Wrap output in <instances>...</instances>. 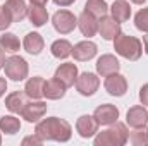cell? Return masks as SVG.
Masks as SVG:
<instances>
[{"mask_svg": "<svg viewBox=\"0 0 148 146\" xmlns=\"http://www.w3.org/2000/svg\"><path fill=\"white\" fill-rule=\"evenodd\" d=\"M127 141L133 146H148V127H134V131L129 132Z\"/></svg>", "mask_w": 148, "mask_h": 146, "instance_id": "27", "label": "cell"}, {"mask_svg": "<svg viewBox=\"0 0 148 146\" xmlns=\"http://www.w3.org/2000/svg\"><path fill=\"white\" fill-rule=\"evenodd\" d=\"M43 143V139L38 136V134H33V136H28V138H24L23 139V145L26 146V145H35V146H40Z\"/></svg>", "mask_w": 148, "mask_h": 146, "instance_id": "31", "label": "cell"}, {"mask_svg": "<svg viewBox=\"0 0 148 146\" xmlns=\"http://www.w3.org/2000/svg\"><path fill=\"white\" fill-rule=\"evenodd\" d=\"M109 10L112 12V17H114L117 23H126V21H129V17H131V5H129V2H126V0H115Z\"/></svg>", "mask_w": 148, "mask_h": 146, "instance_id": "21", "label": "cell"}, {"mask_svg": "<svg viewBox=\"0 0 148 146\" xmlns=\"http://www.w3.org/2000/svg\"><path fill=\"white\" fill-rule=\"evenodd\" d=\"M43 86H45V79L41 76H35V77H29L26 81V86H24V93L28 95L29 100H40L43 96Z\"/></svg>", "mask_w": 148, "mask_h": 146, "instance_id": "20", "label": "cell"}, {"mask_svg": "<svg viewBox=\"0 0 148 146\" xmlns=\"http://www.w3.org/2000/svg\"><path fill=\"white\" fill-rule=\"evenodd\" d=\"M52 24L57 33L60 35H69L73 33L74 28L77 26V17L71 10H57L52 17Z\"/></svg>", "mask_w": 148, "mask_h": 146, "instance_id": "5", "label": "cell"}, {"mask_svg": "<svg viewBox=\"0 0 148 146\" xmlns=\"http://www.w3.org/2000/svg\"><path fill=\"white\" fill-rule=\"evenodd\" d=\"M134 26H136V29H140L143 33H148V7L141 9L134 16Z\"/></svg>", "mask_w": 148, "mask_h": 146, "instance_id": "29", "label": "cell"}, {"mask_svg": "<svg viewBox=\"0 0 148 146\" xmlns=\"http://www.w3.org/2000/svg\"><path fill=\"white\" fill-rule=\"evenodd\" d=\"M50 52H52V55H53L55 59L64 60V59H67L69 55H73V45H71V41H67V40H55V41L52 43V46H50Z\"/></svg>", "mask_w": 148, "mask_h": 146, "instance_id": "24", "label": "cell"}, {"mask_svg": "<svg viewBox=\"0 0 148 146\" xmlns=\"http://www.w3.org/2000/svg\"><path fill=\"white\" fill-rule=\"evenodd\" d=\"M98 33L103 40H114L117 35H121V23H117L112 16H103L98 21Z\"/></svg>", "mask_w": 148, "mask_h": 146, "instance_id": "13", "label": "cell"}, {"mask_svg": "<svg viewBox=\"0 0 148 146\" xmlns=\"http://www.w3.org/2000/svg\"><path fill=\"white\" fill-rule=\"evenodd\" d=\"M140 102H141V105L148 107V83L143 84L141 89H140Z\"/></svg>", "mask_w": 148, "mask_h": 146, "instance_id": "32", "label": "cell"}, {"mask_svg": "<svg viewBox=\"0 0 148 146\" xmlns=\"http://www.w3.org/2000/svg\"><path fill=\"white\" fill-rule=\"evenodd\" d=\"M103 86H105V91L109 95H112V96H124L126 91H127V81H126V77L122 74L119 72H114L110 76H107Z\"/></svg>", "mask_w": 148, "mask_h": 146, "instance_id": "7", "label": "cell"}, {"mask_svg": "<svg viewBox=\"0 0 148 146\" xmlns=\"http://www.w3.org/2000/svg\"><path fill=\"white\" fill-rule=\"evenodd\" d=\"M10 24H12V17L9 10L5 9V5H0V31H5Z\"/></svg>", "mask_w": 148, "mask_h": 146, "instance_id": "30", "label": "cell"}, {"mask_svg": "<svg viewBox=\"0 0 148 146\" xmlns=\"http://www.w3.org/2000/svg\"><path fill=\"white\" fill-rule=\"evenodd\" d=\"M98 86H100V79L93 72H83L76 79V89L83 96H93L97 93Z\"/></svg>", "mask_w": 148, "mask_h": 146, "instance_id": "6", "label": "cell"}, {"mask_svg": "<svg viewBox=\"0 0 148 146\" xmlns=\"http://www.w3.org/2000/svg\"><path fill=\"white\" fill-rule=\"evenodd\" d=\"M28 19L31 21L33 26L41 28V26H45L47 21H48V12H47V9H45L43 5H35V3H31V5L28 7Z\"/></svg>", "mask_w": 148, "mask_h": 146, "instance_id": "23", "label": "cell"}, {"mask_svg": "<svg viewBox=\"0 0 148 146\" xmlns=\"http://www.w3.org/2000/svg\"><path fill=\"white\" fill-rule=\"evenodd\" d=\"M5 76L10 77L12 81H23L28 77V72H29V67H28V62L19 57V55H12L5 60Z\"/></svg>", "mask_w": 148, "mask_h": 146, "instance_id": "4", "label": "cell"}, {"mask_svg": "<svg viewBox=\"0 0 148 146\" xmlns=\"http://www.w3.org/2000/svg\"><path fill=\"white\" fill-rule=\"evenodd\" d=\"M66 86L59 81V79H48V81H45V86H43V96L47 98V100H60V98H64V95H66Z\"/></svg>", "mask_w": 148, "mask_h": 146, "instance_id": "18", "label": "cell"}, {"mask_svg": "<svg viewBox=\"0 0 148 146\" xmlns=\"http://www.w3.org/2000/svg\"><path fill=\"white\" fill-rule=\"evenodd\" d=\"M3 5L12 17V23H21L24 17H28V5L24 0H7Z\"/></svg>", "mask_w": 148, "mask_h": 146, "instance_id": "19", "label": "cell"}, {"mask_svg": "<svg viewBox=\"0 0 148 146\" xmlns=\"http://www.w3.org/2000/svg\"><path fill=\"white\" fill-rule=\"evenodd\" d=\"M0 145H2V136H0Z\"/></svg>", "mask_w": 148, "mask_h": 146, "instance_id": "39", "label": "cell"}, {"mask_svg": "<svg viewBox=\"0 0 148 146\" xmlns=\"http://www.w3.org/2000/svg\"><path fill=\"white\" fill-rule=\"evenodd\" d=\"M29 2H31V3H35V5H45L48 0H29Z\"/></svg>", "mask_w": 148, "mask_h": 146, "instance_id": "37", "label": "cell"}, {"mask_svg": "<svg viewBox=\"0 0 148 146\" xmlns=\"http://www.w3.org/2000/svg\"><path fill=\"white\" fill-rule=\"evenodd\" d=\"M26 105H28V95L24 91H14V93L7 95V98H5V107L12 113H17V115L23 113Z\"/></svg>", "mask_w": 148, "mask_h": 146, "instance_id": "17", "label": "cell"}, {"mask_svg": "<svg viewBox=\"0 0 148 146\" xmlns=\"http://www.w3.org/2000/svg\"><path fill=\"white\" fill-rule=\"evenodd\" d=\"M23 46H24V50H26L28 53H31V55H40L41 50H43V46H45V41H43V38H41L40 33H28V35L24 36Z\"/></svg>", "mask_w": 148, "mask_h": 146, "instance_id": "22", "label": "cell"}, {"mask_svg": "<svg viewBox=\"0 0 148 146\" xmlns=\"http://www.w3.org/2000/svg\"><path fill=\"white\" fill-rule=\"evenodd\" d=\"M129 131L126 124L122 122H114L109 126V129L98 132L95 136V146H122L127 143Z\"/></svg>", "mask_w": 148, "mask_h": 146, "instance_id": "2", "label": "cell"}, {"mask_svg": "<svg viewBox=\"0 0 148 146\" xmlns=\"http://www.w3.org/2000/svg\"><path fill=\"white\" fill-rule=\"evenodd\" d=\"M109 9H110V7L107 5L105 0H86V3H84V10L90 12L91 16H95L97 19L107 16Z\"/></svg>", "mask_w": 148, "mask_h": 146, "instance_id": "25", "label": "cell"}, {"mask_svg": "<svg viewBox=\"0 0 148 146\" xmlns=\"http://www.w3.org/2000/svg\"><path fill=\"white\" fill-rule=\"evenodd\" d=\"M77 67L76 64H71V62H66V64H60L55 71V79H59L66 88H71L76 84V79H77Z\"/></svg>", "mask_w": 148, "mask_h": 146, "instance_id": "10", "label": "cell"}, {"mask_svg": "<svg viewBox=\"0 0 148 146\" xmlns=\"http://www.w3.org/2000/svg\"><path fill=\"white\" fill-rule=\"evenodd\" d=\"M5 91H7V81L5 77H0V98L5 95Z\"/></svg>", "mask_w": 148, "mask_h": 146, "instance_id": "34", "label": "cell"}, {"mask_svg": "<svg viewBox=\"0 0 148 146\" xmlns=\"http://www.w3.org/2000/svg\"><path fill=\"white\" fill-rule=\"evenodd\" d=\"M47 113V103L41 100H31L28 102V105L23 110V119L29 124H36L40 119H43V115Z\"/></svg>", "mask_w": 148, "mask_h": 146, "instance_id": "9", "label": "cell"}, {"mask_svg": "<svg viewBox=\"0 0 148 146\" xmlns=\"http://www.w3.org/2000/svg\"><path fill=\"white\" fill-rule=\"evenodd\" d=\"M98 48L93 41L90 40H84V41H79L73 46V57L77 62H86V60H91L95 55H97Z\"/></svg>", "mask_w": 148, "mask_h": 146, "instance_id": "11", "label": "cell"}, {"mask_svg": "<svg viewBox=\"0 0 148 146\" xmlns=\"http://www.w3.org/2000/svg\"><path fill=\"white\" fill-rule=\"evenodd\" d=\"M5 60H7V59H5V52H3L2 46H0V69L5 65Z\"/></svg>", "mask_w": 148, "mask_h": 146, "instance_id": "35", "label": "cell"}, {"mask_svg": "<svg viewBox=\"0 0 148 146\" xmlns=\"http://www.w3.org/2000/svg\"><path fill=\"white\" fill-rule=\"evenodd\" d=\"M143 50L148 55V33H147V36H143Z\"/></svg>", "mask_w": 148, "mask_h": 146, "instance_id": "36", "label": "cell"}, {"mask_svg": "<svg viewBox=\"0 0 148 146\" xmlns=\"http://www.w3.org/2000/svg\"><path fill=\"white\" fill-rule=\"evenodd\" d=\"M131 2H133V3H136V5H143L147 0H131Z\"/></svg>", "mask_w": 148, "mask_h": 146, "instance_id": "38", "label": "cell"}, {"mask_svg": "<svg viewBox=\"0 0 148 146\" xmlns=\"http://www.w3.org/2000/svg\"><path fill=\"white\" fill-rule=\"evenodd\" d=\"M21 129V120L16 117V115H3L0 117V131L12 136L16 132H19Z\"/></svg>", "mask_w": 148, "mask_h": 146, "instance_id": "26", "label": "cell"}, {"mask_svg": "<svg viewBox=\"0 0 148 146\" xmlns=\"http://www.w3.org/2000/svg\"><path fill=\"white\" fill-rule=\"evenodd\" d=\"M35 134H38L43 141H57V143H67L73 136V127L67 120L59 117H48L43 120H38L35 127Z\"/></svg>", "mask_w": 148, "mask_h": 146, "instance_id": "1", "label": "cell"}, {"mask_svg": "<svg viewBox=\"0 0 148 146\" xmlns=\"http://www.w3.org/2000/svg\"><path fill=\"white\" fill-rule=\"evenodd\" d=\"M93 117L97 119L98 126H110L114 122H117V119H119V108L112 103H103L95 108Z\"/></svg>", "mask_w": 148, "mask_h": 146, "instance_id": "8", "label": "cell"}, {"mask_svg": "<svg viewBox=\"0 0 148 146\" xmlns=\"http://www.w3.org/2000/svg\"><path fill=\"white\" fill-rule=\"evenodd\" d=\"M148 122V112L145 108V105H136V107H131L126 113V124L129 127H143L147 126Z\"/></svg>", "mask_w": 148, "mask_h": 146, "instance_id": "16", "label": "cell"}, {"mask_svg": "<svg viewBox=\"0 0 148 146\" xmlns=\"http://www.w3.org/2000/svg\"><path fill=\"white\" fill-rule=\"evenodd\" d=\"M76 131L81 138L88 139L98 132V122L93 115H81L76 122Z\"/></svg>", "mask_w": 148, "mask_h": 146, "instance_id": "12", "label": "cell"}, {"mask_svg": "<svg viewBox=\"0 0 148 146\" xmlns=\"http://www.w3.org/2000/svg\"><path fill=\"white\" fill-rule=\"evenodd\" d=\"M77 28H79V31L83 33V36L91 38L98 33V21H97L95 16H91L90 12L83 10L81 16L77 17Z\"/></svg>", "mask_w": 148, "mask_h": 146, "instance_id": "14", "label": "cell"}, {"mask_svg": "<svg viewBox=\"0 0 148 146\" xmlns=\"http://www.w3.org/2000/svg\"><path fill=\"white\" fill-rule=\"evenodd\" d=\"M0 46H2V50H5V52L16 53V52L21 48V41H19V38L16 36L14 33H3V35L0 36Z\"/></svg>", "mask_w": 148, "mask_h": 146, "instance_id": "28", "label": "cell"}, {"mask_svg": "<svg viewBox=\"0 0 148 146\" xmlns=\"http://www.w3.org/2000/svg\"><path fill=\"white\" fill-rule=\"evenodd\" d=\"M55 2V5H59V7H69V5H73L76 0H53Z\"/></svg>", "mask_w": 148, "mask_h": 146, "instance_id": "33", "label": "cell"}, {"mask_svg": "<svg viewBox=\"0 0 148 146\" xmlns=\"http://www.w3.org/2000/svg\"><path fill=\"white\" fill-rule=\"evenodd\" d=\"M114 50L115 53H119L121 57L127 59V60H138L143 53V43L134 36L129 35H117L114 38Z\"/></svg>", "mask_w": 148, "mask_h": 146, "instance_id": "3", "label": "cell"}, {"mask_svg": "<svg viewBox=\"0 0 148 146\" xmlns=\"http://www.w3.org/2000/svg\"><path fill=\"white\" fill-rule=\"evenodd\" d=\"M119 69H121V64H119L117 57L112 53H105L97 60V72L103 77H107L114 72H119Z\"/></svg>", "mask_w": 148, "mask_h": 146, "instance_id": "15", "label": "cell"}]
</instances>
